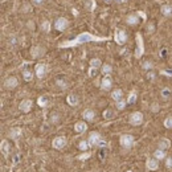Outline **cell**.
<instances>
[{
  "label": "cell",
  "mask_w": 172,
  "mask_h": 172,
  "mask_svg": "<svg viewBox=\"0 0 172 172\" xmlns=\"http://www.w3.org/2000/svg\"><path fill=\"white\" fill-rule=\"evenodd\" d=\"M42 2H44V0H33V4L35 5H41Z\"/></svg>",
  "instance_id": "46"
},
{
  "label": "cell",
  "mask_w": 172,
  "mask_h": 172,
  "mask_svg": "<svg viewBox=\"0 0 172 172\" xmlns=\"http://www.w3.org/2000/svg\"><path fill=\"white\" fill-rule=\"evenodd\" d=\"M158 147L160 148V150H167V148H170L171 147V140H168V139H161L160 142H159V144H158Z\"/></svg>",
  "instance_id": "20"
},
{
  "label": "cell",
  "mask_w": 172,
  "mask_h": 172,
  "mask_svg": "<svg viewBox=\"0 0 172 172\" xmlns=\"http://www.w3.org/2000/svg\"><path fill=\"white\" fill-rule=\"evenodd\" d=\"M122 97H123V93H122L121 89H115L111 94V98L114 99V101H119V99H122Z\"/></svg>",
  "instance_id": "22"
},
{
  "label": "cell",
  "mask_w": 172,
  "mask_h": 172,
  "mask_svg": "<svg viewBox=\"0 0 172 172\" xmlns=\"http://www.w3.org/2000/svg\"><path fill=\"white\" fill-rule=\"evenodd\" d=\"M19 85V79L16 77H8L4 81V86L7 89H15Z\"/></svg>",
  "instance_id": "12"
},
{
  "label": "cell",
  "mask_w": 172,
  "mask_h": 172,
  "mask_svg": "<svg viewBox=\"0 0 172 172\" xmlns=\"http://www.w3.org/2000/svg\"><path fill=\"white\" fill-rule=\"evenodd\" d=\"M101 140H102L101 135H99V132H97V131L90 132V135H89V138H88V142H89V146H90V147H95V146H98Z\"/></svg>",
  "instance_id": "6"
},
{
  "label": "cell",
  "mask_w": 172,
  "mask_h": 172,
  "mask_svg": "<svg viewBox=\"0 0 172 172\" xmlns=\"http://www.w3.org/2000/svg\"><path fill=\"white\" fill-rule=\"evenodd\" d=\"M19 109H20V111H23V112H29L32 109V101L31 99H23L19 105Z\"/></svg>",
  "instance_id": "9"
},
{
  "label": "cell",
  "mask_w": 172,
  "mask_h": 172,
  "mask_svg": "<svg viewBox=\"0 0 172 172\" xmlns=\"http://www.w3.org/2000/svg\"><path fill=\"white\" fill-rule=\"evenodd\" d=\"M0 148H2V154L4 155V156H8L9 152H11V146H9L7 139L2 140V143H0Z\"/></svg>",
  "instance_id": "14"
},
{
  "label": "cell",
  "mask_w": 172,
  "mask_h": 172,
  "mask_svg": "<svg viewBox=\"0 0 172 172\" xmlns=\"http://www.w3.org/2000/svg\"><path fill=\"white\" fill-rule=\"evenodd\" d=\"M20 134H21V130H20L19 127H15V128H12V130L9 131V137L13 138V139H16L17 137H20Z\"/></svg>",
  "instance_id": "27"
},
{
  "label": "cell",
  "mask_w": 172,
  "mask_h": 172,
  "mask_svg": "<svg viewBox=\"0 0 172 172\" xmlns=\"http://www.w3.org/2000/svg\"><path fill=\"white\" fill-rule=\"evenodd\" d=\"M56 84H57L61 89H66V81H64V79H58Z\"/></svg>",
  "instance_id": "40"
},
{
  "label": "cell",
  "mask_w": 172,
  "mask_h": 172,
  "mask_svg": "<svg viewBox=\"0 0 172 172\" xmlns=\"http://www.w3.org/2000/svg\"><path fill=\"white\" fill-rule=\"evenodd\" d=\"M21 11L23 12H31L32 11V5L28 4V3H25V4L21 7Z\"/></svg>",
  "instance_id": "37"
},
{
  "label": "cell",
  "mask_w": 172,
  "mask_h": 172,
  "mask_svg": "<svg viewBox=\"0 0 172 172\" xmlns=\"http://www.w3.org/2000/svg\"><path fill=\"white\" fill-rule=\"evenodd\" d=\"M128 122H130V124H132V126H139V124H142V122H143V114H142L140 111L132 112V114L130 115V119H128Z\"/></svg>",
  "instance_id": "5"
},
{
  "label": "cell",
  "mask_w": 172,
  "mask_h": 172,
  "mask_svg": "<svg viewBox=\"0 0 172 172\" xmlns=\"http://www.w3.org/2000/svg\"><path fill=\"white\" fill-rule=\"evenodd\" d=\"M45 53V49L42 46H33L31 49V54L33 58H38V57H42Z\"/></svg>",
  "instance_id": "11"
},
{
  "label": "cell",
  "mask_w": 172,
  "mask_h": 172,
  "mask_svg": "<svg viewBox=\"0 0 172 172\" xmlns=\"http://www.w3.org/2000/svg\"><path fill=\"white\" fill-rule=\"evenodd\" d=\"M41 29L44 32H51V23H49L48 20H44L41 24Z\"/></svg>",
  "instance_id": "28"
},
{
  "label": "cell",
  "mask_w": 172,
  "mask_h": 172,
  "mask_svg": "<svg viewBox=\"0 0 172 172\" xmlns=\"http://www.w3.org/2000/svg\"><path fill=\"white\" fill-rule=\"evenodd\" d=\"M66 101H68V103L70 105V106H75V105L78 103V98H77V95H74V94L68 95V98H66Z\"/></svg>",
  "instance_id": "23"
},
{
  "label": "cell",
  "mask_w": 172,
  "mask_h": 172,
  "mask_svg": "<svg viewBox=\"0 0 172 172\" xmlns=\"http://www.w3.org/2000/svg\"><path fill=\"white\" fill-rule=\"evenodd\" d=\"M124 2H127V0H122V3H124Z\"/></svg>",
  "instance_id": "51"
},
{
  "label": "cell",
  "mask_w": 172,
  "mask_h": 172,
  "mask_svg": "<svg viewBox=\"0 0 172 172\" xmlns=\"http://www.w3.org/2000/svg\"><path fill=\"white\" fill-rule=\"evenodd\" d=\"M35 72H36V75L37 78H44V75L46 74V65L45 64H37L35 68Z\"/></svg>",
  "instance_id": "10"
},
{
  "label": "cell",
  "mask_w": 172,
  "mask_h": 172,
  "mask_svg": "<svg viewBox=\"0 0 172 172\" xmlns=\"http://www.w3.org/2000/svg\"><path fill=\"white\" fill-rule=\"evenodd\" d=\"M151 110L154 111V112H155V111H158V110H159V105L154 103V105H152V107H151Z\"/></svg>",
  "instance_id": "45"
},
{
  "label": "cell",
  "mask_w": 172,
  "mask_h": 172,
  "mask_svg": "<svg viewBox=\"0 0 172 172\" xmlns=\"http://www.w3.org/2000/svg\"><path fill=\"white\" fill-rule=\"evenodd\" d=\"M161 11V15L165 16V17H170V16L172 15V7L170 4H163L160 8Z\"/></svg>",
  "instance_id": "19"
},
{
  "label": "cell",
  "mask_w": 172,
  "mask_h": 172,
  "mask_svg": "<svg viewBox=\"0 0 172 172\" xmlns=\"http://www.w3.org/2000/svg\"><path fill=\"white\" fill-rule=\"evenodd\" d=\"M148 31H150V32L154 31V25H148Z\"/></svg>",
  "instance_id": "48"
},
{
  "label": "cell",
  "mask_w": 172,
  "mask_h": 172,
  "mask_svg": "<svg viewBox=\"0 0 172 172\" xmlns=\"http://www.w3.org/2000/svg\"><path fill=\"white\" fill-rule=\"evenodd\" d=\"M144 53V45H143V38L142 36L137 33V49H135V57L140 58L142 54Z\"/></svg>",
  "instance_id": "2"
},
{
  "label": "cell",
  "mask_w": 172,
  "mask_h": 172,
  "mask_svg": "<svg viewBox=\"0 0 172 172\" xmlns=\"http://www.w3.org/2000/svg\"><path fill=\"white\" fill-rule=\"evenodd\" d=\"M154 156H155V159H158V160H161V159H164V158H165V150H160V148H158V150L155 151Z\"/></svg>",
  "instance_id": "24"
},
{
  "label": "cell",
  "mask_w": 172,
  "mask_h": 172,
  "mask_svg": "<svg viewBox=\"0 0 172 172\" xmlns=\"http://www.w3.org/2000/svg\"><path fill=\"white\" fill-rule=\"evenodd\" d=\"M164 127L165 128H172V117H168V118H165L164 119Z\"/></svg>",
  "instance_id": "35"
},
{
  "label": "cell",
  "mask_w": 172,
  "mask_h": 172,
  "mask_svg": "<svg viewBox=\"0 0 172 172\" xmlns=\"http://www.w3.org/2000/svg\"><path fill=\"white\" fill-rule=\"evenodd\" d=\"M126 107V101L123 98L119 99V101H117V109L118 110H123V109Z\"/></svg>",
  "instance_id": "33"
},
{
  "label": "cell",
  "mask_w": 172,
  "mask_h": 172,
  "mask_svg": "<svg viewBox=\"0 0 172 172\" xmlns=\"http://www.w3.org/2000/svg\"><path fill=\"white\" fill-rule=\"evenodd\" d=\"M137 13H138V15L140 16V17L143 19V20H146V19H147V16H146V13H144V12H142V11H138Z\"/></svg>",
  "instance_id": "44"
},
{
  "label": "cell",
  "mask_w": 172,
  "mask_h": 172,
  "mask_svg": "<svg viewBox=\"0 0 172 172\" xmlns=\"http://www.w3.org/2000/svg\"><path fill=\"white\" fill-rule=\"evenodd\" d=\"M101 64H102V62H101V60H99V58H93L90 61V66H91V68H95V69H98L99 66H101Z\"/></svg>",
  "instance_id": "30"
},
{
  "label": "cell",
  "mask_w": 172,
  "mask_h": 172,
  "mask_svg": "<svg viewBox=\"0 0 172 172\" xmlns=\"http://www.w3.org/2000/svg\"><path fill=\"white\" fill-rule=\"evenodd\" d=\"M111 85H112V81H111L110 75H105L103 79H102V82H101V88L103 89V90H110Z\"/></svg>",
  "instance_id": "15"
},
{
  "label": "cell",
  "mask_w": 172,
  "mask_h": 172,
  "mask_svg": "<svg viewBox=\"0 0 172 172\" xmlns=\"http://www.w3.org/2000/svg\"><path fill=\"white\" fill-rule=\"evenodd\" d=\"M111 72H112V68L109 64H105V65H102V74H105V75H110L111 74Z\"/></svg>",
  "instance_id": "26"
},
{
  "label": "cell",
  "mask_w": 172,
  "mask_h": 172,
  "mask_svg": "<svg viewBox=\"0 0 172 172\" xmlns=\"http://www.w3.org/2000/svg\"><path fill=\"white\" fill-rule=\"evenodd\" d=\"M90 156H91V154H90V152H86V154H82V155H79V156H78V159H79V160H86V159H89Z\"/></svg>",
  "instance_id": "39"
},
{
  "label": "cell",
  "mask_w": 172,
  "mask_h": 172,
  "mask_svg": "<svg viewBox=\"0 0 172 172\" xmlns=\"http://www.w3.org/2000/svg\"><path fill=\"white\" fill-rule=\"evenodd\" d=\"M37 103H38V106H41V107H46L48 103H49V101H48V98L46 97L41 95V97H38V99H37Z\"/></svg>",
  "instance_id": "25"
},
{
  "label": "cell",
  "mask_w": 172,
  "mask_h": 172,
  "mask_svg": "<svg viewBox=\"0 0 172 172\" xmlns=\"http://www.w3.org/2000/svg\"><path fill=\"white\" fill-rule=\"evenodd\" d=\"M119 143L123 148H130L132 144H134V137L132 135H128V134H124L122 135L121 139H119Z\"/></svg>",
  "instance_id": "4"
},
{
  "label": "cell",
  "mask_w": 172,
  "mask_h": 172,
  "mask_svg": "<svg viewBox=\"0 0 172 172\" xmlns=\"http://www.w3.org/2000/svg\"><path fill=\"white\" fill-rule=\"evenodd\" d=\"M58 121H60V115L57 114V112H53V114L51 115V122L52 123H57Z\"/></svg>",
  "instance_id": "36"
},
{
  "label": "cell",
  "mask_w": 172,
  "mask_h": 172,
  "mask_svg": "<svg viewBox=\"0 0 172 172\" xmlns=\"http://www.w3.org/2000/svg\"><path fill=\"white\" fill-rule=\"evenodd\" d=\"M95 7H97V3H95V0H86L85 8L88 9V11H94Z\"/></svg>",
  "instance_id": "21"
},
{
  "label": "cell",
  "mask_w": 172,
  "mask_h": 172,
  "mask_svg": "<svg viewBox=\"0 0 172 172\" xmlns=\"http://www.w3.org/2000/svg\"><path fill=\"white\" fill-rule=\"evenodd\" d=\"M128 25H137L139 23V15L138 13H132V15H128L127 19H126Z\"/></svg>",
  "instance_id": "17"
},
{
  "label": "cell",
  "mask_w": 172,
  "mask_h": 172,
  "mask_svg": "<svg viewBox=\"0 0 172 172\" xmlns=\"http://www.w3.org/2000/svg\"><path fill=\"white\" fill-rule=\"evenodd\" d=\"M74 130H75V132H78V134H84V132L88 130V124H86L85 122L79 121L74 124Z\"/></svg>",
  "instance_id": "16"
},
{
  "label": "cell",
  "mask_w": 172,
  "mask_h": 172,
  "mask_svg": "<svg viewBox=\"0 0 172 172\" xmlns=\"http://www.w3.org/2000/svg\"><path fill=\"white\" fill-rule=\"evenodd\" d=\"M168 95H170V90H168V89H164V90H161V97H163V99H167Z\"/></svg>",
  "instance_id": "42"
},
{
  "label": "cell",
  "mask_w": 172,
  "mask_h": 172,
  "mask_svg": "<svg viewBox=\"0 0 172 172\" xmlns=\"http://www.w3.org/2000/svg\"><path fill=\"white\" fill-rule=\"evenodd\" d=\"M95 72H97V69H95V68H91V66H90V69H89V75H90V77H94V75H95Z\"/></svg>",
  "instance_id": "43"
},
{
  "label": "cell",
  "mask_w": 172,
  "mask_h": 172,
  "mask_svg": "<svg viewBox=\"0 0 172 172\" xmlns=\"http://www.w3.org/2000/svg\"><path fill=\"white\" fill-rule=\"evenodd\" d=\"M105 2H106V3H111L112 0H105Z\"/></svg>",
  "instance_id": "49"
},
{
  "label": "cell",
  "mask_w": 172,
  "mask_h": 172,
  "mask_svg": "<svg viewBox=\"0 0 172 172\" xmlns=\"http://www.w3.org/2000/svg\"><path fill=\"white\" fill-rule=\"evenodd\" d=\"M114 40L115 42L119 45H123L126 41H127V33L124 31H122V29H117L114 33Z\"/></svg>",
  "instance_id": "3"
},
{
  "label": "cell",
  "mask_w": 172,
  "mask_h": 172,
  "mask_svg": "<svg viewBox=\"0 0 172 172\" xmlns=\"http://www.w3.org/2000/svg\"><path fill=\"white\" fill-rule=\"evenodd\" d=\"M142 66H143V69H151L152 68V62L151 61H144L143 64H142Z\"/></svg>",
  "instance_id": "41"
},
{
  "label": "cell",
  "mask_w": 172,
  "mask_h": 172,
  "mask_svg": "<svg viewBox=\"0 0 172 172\" xmlns=\"http://www.w3.org/2000/svg\"><path fill=\"white\" fill-rule=\"evenodd\" d=\"M165 167L172 170V156H168L167 159H165Z\"/></svg>",
  "instance_id": "38"
},
{
  "label": "cell",
  "mask_w": 172,
  "mask_h": 172,
  "mask_svg": "<svg viewBox=\"0 0 172 172\" xmlns=\"http://www.w3.org/2000/svg\"><path fill=\"white\" fill-rule=\"evenodd\" d=\"M109 40V37H98V36H94L89 32H82L81 35H78L77 37L72 41H65L62 44H60V48H73V46H77L81 44H85V42H90V41H106Z\"/></svg>",
  "instance_id": "1"
},
{
  "label": "cell",
  "mask_w": 172,
  "mask_h": 172,
  "mask_svg": "<svg viewBox=\"0 0 172 172\" xmlns=\"http://www.w3.org/2000/svg\"><path fill=\"white\" fill-rule=\"evenodd\" d=\"M82 117H84L85 121H89V122H93L94 121V117H95V112L91 110V109H86L84 111V114H82Z\"/></svg>",
  "instance_id": "18"
},
{
  "label": "cell",
  "mask_w": 172,
  "mask_h": 172,
  "mask_svg": "<svg viewBox=\"0 0 172 172\" xmlns=\"http://www.w3.org/2000/svg\"><path fill=\"white\" fill-rule=\"evenodd\" d=\"M52 146H53V148H56V150H62V148L66 146V139L64 137L54 138L52 142Z\"/></svg>",
  "instance_id": "8"
},
{
  "label": "cell",
  "mask_w": 172,
  "mask_h": 172,
  "mask_svg": "<svg viewBox=\"0 0 172 172\" xmlns=\"http://www.w3.org/2000/svg\"><path fill=\"white\" fill-rule=\"evenodd\" d=\"M23 77H24L25 81H32L33 74H32V72H29V70H24L23 72Z\"/></svg>",
  "instance_id": "32"
},
{
  "label": "cell",
  "mask_w": 172,
  "mask_h": 172,
  "mask_svg": "<svg viewBox=\"0 0 172 172\" xmlns=\"http://www.w3.org/2000/svg\"><path fill=\"white\" fill-rule=\"evenodd\" d=\"M146 167H147V170H150V171H156L159 168L158 159H147V161H146Z\"/></svg>",
  "instance_id": "13"
},
{
  "label": "cell",
  "mask_w": 172,
  "mask_h": 172,
  "mask_svg": "<svg viewBox=\"0 0 172 172\" xmlns=\"http://www.w3.org/2000/svg\"><path fill=\"white\" fill-rule=\"evenodd\" d=\"M68 25H69V21H68V19L66 17H58L57 20H56V23H54V28L57 29V31H65L66 28H68Z\"/></svg>",
  "instance_id": "7"
},
{
  "label": "cell",
  "mask_w": 172,
  "mask_h": 172,
  "mask_svg": "<svg viewBox=\"0 0 172 172\" xmlns=\"http://www.w3.org/2000/svg\"><path fill=\"white\" fill-rule=\"evenodd\" d=\"M127 102H128V103H131V105L135 103V102H137V93H135V91H131L130 95H128Z\"/></svg>",
  "instance_id": "31"
},
{
  "label": "cell",
  "mask_w": 172,
  "mask_h": 172,
  "mask_svg": "<svg viewBox=\"0 0 172 172\" xmlns=\"http://www.w3.org/2000/svg\"><path fill=\"white\" fill-rule=\"evenodd\" d=\"M78 147H79V150H81V151H86L90 146H89L88 140H81V142H79V144H78Z\"/></svg>",
  "instance_id": "29"
},
{
  "label": "cell",
  "mask_w": 172,
  "mask_h": 172,
  "mask_svg": "<svg viewBox=\"0 0 172 172\" xmlns=\"http://www.w3.org/2000/svg\"><path fill=\"white\" fill-rule=\"evenodd\" d=\"M112 117H114V112H112L111 109H107V110H105V112H103V118H105V119H110V118H112Z\"/></svg>",
  "instance_id": "34"
},
{
  "label": "cell",
  "mask_w": 172,
  "mask_h": 172,
  "mask_svg": "<svg viewBox=\"0 0 172 172\" xmlns=\"http://www.w3.org/2000/svg\"><path fill=\"white\" fill-rule=\"evenodd\" d=\"M115 2H117V3H122V0H115Z\"/></svg>",
  "instance_id": "50"
},
{
  "label": "cell",
  "mask_w": 172,
  "mask_h": 172,
  "mask_svg": "<svg viewBox=\"0 0 172 172\" xmlns=\"http://www.w3.org/2000/svg\"><path fill=\"white\" fill-rule=\"evenodd\" d=\"M98 146H99V147H105V146H106V142H105V140H101Z\"/></svg>",
  "instance_id": "47"
}]
</instances>
